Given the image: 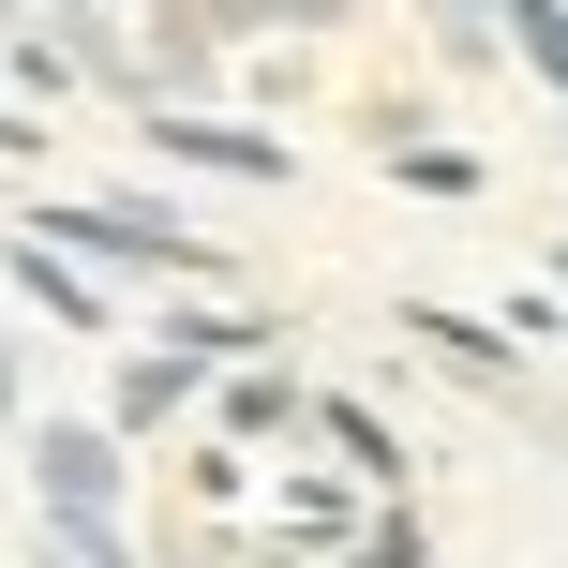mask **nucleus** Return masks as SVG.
<instances>
[{
  "instance_id": "obj_10",
  "label": "nucleus",
  "mask_w": 568,
  "mask_h": 568,
  "mask_svg": "<svg viewBox=\"0 0 568 568\" xmlns=\"http://www.w3.org/2000/svg\"><path fill=\"white\" fill-rule=\"evenodd\" d=\"M45 568H135V554H120V524H75V509H45Z\"/></svg>"
},
{
  "instance_id": "obj_7",
  "label": "nucleus",
  "mask_w": 568,
  "mask_h": 568,
  "mask_svg": "<svg viewBox=\"0 0 568 568\" xmlns=\"http://www.w3.org/2000/svg\"><path fill=\"white\" fill-rule=\"evenodd\" d=\"M284 419H314L300 374H225V449H240V434H284Z\"/></svg>"
},
{
  "instance_id": "obj_13",
  "label": "nucleus",
  "mask_w": 568,
  "mask_h": 568,
  "mask_svg": "<svg viewBox=\"0 0 568 568\" xmlns=\"http://www.w3.org/2000/svg\"><path fill=\"white\" fill-rule=\"evenodd\" d=\"M0 30H16V0H0Z\"/></svg>"
},
{
  "instance_id": "obj_14",
  "label": "nucleus",
  "mask_w": 568,
  "mask_h": 568,
  "mask_svg": "<svg viewBox=\"0 0 568 568\" xmlns=\"http://www.w3.org/2000/svg\"><path fill=\"white\" fill-rule=\"evenodd\" d=\"M554 300H568V270H554Z\"/></svg>"
},
{
  "instance_id": "obj_5",
  "label": "nucleus",
  "mask_w": 568,
  "mask_h": 568,
  "mask_svg": "<svg viewBox=\"0 0 568 568\" xmlns=\"http://www.w3.org/2000/svg\"><path fill=\"white\" fill-rule=\"evenodd\" d=\"M404 329H419V344H434V359H449V374H464V389H494V404H509V389H524V359H509V329H479V314H449V300H419V314H404Z\"/></svg>"
},
{
  "instance_id": "obj_9",
  "label": "nucleus",
  "mask_w": 568,
  "mask_h": 568,
  "mask_svg": "<svg viewBox=\"0 0 568 568\" xmlns=\"http://www.w3.org/2000/svg\"><path fill=\"white\" fill-rule=\"evenodd\" d=\"M195 16H210V30H329L344 0H195Z\"/></svg>"
},
{
  "instance_id": "obj_4",
  "label": "nucleus",
  "mask_w": 568,
  "mask_h": 568,
  "mask_svg": "<svg viewBox=\"0 0 568 568\" xmlns=\"http://www.w3.org/2000/svg\"><path fill=\"white\" fill-rule=\"evenodd\" d=\"M16 300H30V314H60L75 344H105V329H120V314H105V270L60 255V240H16Z\"/></svg>"
},
{
  "instance_id": "obj_11",
  "label": "nucleus",
  "mask_w": 568,
  "mask_h": 568,
  "mask_svg": "<svg viewBox=\"0 0 568 568\" xmlns=\"http://www.w3.org/2000/svg\"><path fill=\"white\" fill-rule=\"evenodd\" d=\"M314 568H419V524L389 509V524H359V539H344V554H314Z\"/></svg>"
},
{
  "instance_id": "obj_6",
  "label": "nucleus",
  "mask_w": 568,
  "mask_h": 568,
  "mask_svg": "<svg viewBox=\"0 0 568 568\" xmlns=\"http://www.w3.org/2000/svg\"><path fill=\"white\" fill-rule=\"evenodd\" d=\"M195 389H210V374L180 359V344H150V359L120 374V434H165V419H180V404H195Z\"/></svg>"
},
{
  "instance_id": "obj_1",
  "label": "nucleus",
  "mask_w": 568,
  "mask_h": 568,
  "mask_svg": "<svg viewBox=\"0 0 568 568\" xmlns=\"http://www.w3.org/2000/svg\"><path fill=\"white\" fill-rule=\"evenodd\" d=\"M45 240L90 255V270H165V284H210V270H225L195 225H165L150 195H75V210H45Z\"/></svg>"
},
{
  "instance_id": "obj_2",
  "label": "nucleus",
  "mask_w": 568,
  "mask_h": 568,
  "mask_svg": "<svg viewBox=\"0 0 568 568\" xmlns=\"http://www.w3.org/2000/svg\"><path fill=\"white\" fill-rule=\"evenodd\" d=\"M30 494L75 524H120V419H45L30 434Z\"/></svg>"
},
{
  "instance_id": "obj_3",
  "label": "nucleus",
  "mask_w": 568,
  "mask_h": 568,
  "mask_svg": "<svg viewBox=\"0 0 568 568\" xmlns=\"http://www.w3.org/2000/svg\"><path fill=\"white\" fill-rule=\"evenodd\" d=\"M150 150L165 165H210V180H300L284 135H240V120H195V105H150Z\"/></svg>"
},
{
  "instance_id": "obj_12",
  "label": "nucleus",
  "mask_w": 568,
  "mask_h": 568,
  "mask_svg": "<svg viewBox=\"0 0 568 568\" xmlns=\"http://www.w3.org/2000/svg\"><path fill=\"white\" fill-rule=\"evenodd\" d=\"M0 150H45V120H30V105H0Z\"/></svg>"
},
{
  "instance_id": "obj_8",
  "label": "nucleus",
  "mask_w": 568,
  "mask_h": 568,
  "mask_svg": "<svg viewBox=\"0 0 568 568\" xmlns=\"http://www.w3.org/2000/svg\"><path fill=\"white\" fill-rule=\"evenodd\" d=\"M314 434H329L359 479H404V449H389V419H374V404H344V389H329V404H314Z\"/></svg>"
}]
</instances>
